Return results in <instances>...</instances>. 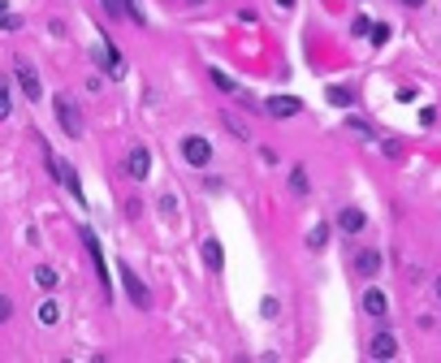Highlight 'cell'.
Wrapping results in <instances>:
<instances>
[{
	"label": "cell",
	"mask_w": 441,
	"mask_h": 363,
	"mask_svg": "<svg viewBox=\"0 0 441 363\" xmlns=\"http://www.w3.org/2000/svg\"><path fill=\"white\" fill-rule=\"evenodd\" d=\"M117 273H121V286L130 294V303H135V307H152V290L143 286V277L130 268V264H117Z\"/></svg>",
	"instance_id": "1"
},
{
	"label": "cell",
	"mask_w": 441,
	"mask_h": 363,
	"mask_svg": "<svg viewBox=\"0 0 441 363\" xmlns=\"http://www.w3.org/2000/svg\"><path fill=\"white\" fill-rule=\"evenodd\" d=\"M57 117H61V126H65L70 139H83V117H78V108H74L70 95H57Z\"/></svg>",
	"instance_id": "2"
},
{
	"label": "cell",
	"mask_w": 441,
	"mask_h": 363,
	"mask_svg": "<svg viewBox=\"0 0 441 363\" xmlns=\"http://www.w3.org/2000/svg\"><path fill=\"white\" fill-rule=\"evenodd\" d=\"M182 156H186V164L204 169V164L212 160V143H208V139H199V135H186V139H182Z\"/></svg>",
	"instance_id": "3"
},
{
	"label": "cell",
	"mask_w": 441,
	"mask_h": 363,
	"mask_svg": "<svg viewBox=\"0 0 441 363\" xmlns=\"http://www.w3.org/2000/svg\"><path fill=\"white\" fill-rule=\"evenodd\" d=\"M126 173L135 177V182H147V177H152V152H147V147H130V156H126Z\"/></svg>",
	"instance_id": "4"
},
{
	"label": "cell",
	"mask_w": 441,
	"mask_h": 363,
	"mask_svg": "<svg viewBox=\"0 0 441 363\" xmlns=\"http://www.w3.org/2000/svg\"><path fill=\"white\" fill-rule=\"evenodd\" d=\"M13 74H18L22 91H26V100H43V87H39V74H35V65H30V61H18V65H13Z\"/></svg>",
	"instance_id": "5"
},
{
	"label": "cell",
	"mask_w": 441,
	"mask_h": 363,
	"mask_svg": "<svg viewBox=\"0 0 441 363\" xmlns=\"http://www.w3.org/2000/svg\"><path fill=\"white\" fill-rule=\"evenodd\" d=\"M368 355L372 359H394L398 355V337L394 333H377V337L368 342Z\"/></svg>",
	"instance_id": "6"
},
{
	"label": "cell",
	"mask_w": 441,
	"mask_h": 363,
	"mask_svg": "<svg viewBox=\"0 0 441 363\" xmlns=\"http://www.w3.org/2000/svg\"><path fill=\"white\" fill-rule=\"evenodd\" d=\"M299 108H303V104L294 100V95H273V100L264 104V112H268V117H294Z\"/></svg>",
	"instance_id": "7"
},
{
	"label": "cell",
	"mask_w": 441,
	"mask_h": 363,
	"mask_svg": "<svg viewBox=\"0 0 441 363\" xmlns=\"http://www.w3.org/2000/svg\"><path fill=\"white\" fill-rule=\"evenodd\" d=\"M377 268H381V255L372 251V246H364V251L355 255V273L359 277H377Z\"/></svg>",
	"instance_id": "8"
},
{
	"label": "cell",
	"mask_w": 441,
	"mask_h": 363,
	"mask_svg": "<svg viewBox=\"0 0 441 363\" xmlns=\"http://www.w3.org/2000/svg\"><path fill=\"white\" fill-rule=\"evenodd\" d=\"M337 225L346 229V234H359V229L368 225V217H364L359 208H342V212H337Z\"/></svg>",
	"instance_id": "9"
},
{
	"label": "cell",
	"mask_w": 441,
	"mask_h": 363,
	"mask_svg": "<svg viewBox=\"0 0 441 363\" xmlns=\"http://www.w3.org/2000/svg\"><path fill=\"white\" fill-rule=\"evenodd\" d=\"M204 264H208L212 273H221V268H225V251H221V242H217V238H204Z\"/></svg>",
	"instance_id": "10"
},
{
	"label": "cell",
	"mask_w": 441,
	"mask_h": 363,
	"mask_svg": "<svg viewBox=\"0 0 441 363\" xmlns=\"http://www.w3.org/2000/svg\"><path fill=\"white\" fill-rule=\"evenodd\" d=\"M364 311H368V316H377V320H381L385 311H389V299H385L381 290H368V294H364Z\"/></svg>",
	"instance_id": "11"
},
{
	"label": "cell",
	"mask_w": 441,
	"mask_h": 363,
	"mask_svg": "<svg viewBox=\"0 0 441 363\" xmlns=\"http://www.w3.org/2000/svg\"><path fill=\"white\" fill-rule=\"evenodd\" d=\"M35 316H39V324H57V320H61V307H57L52 299H48V303H39V311H35Z\"/></svg>",
	"instance_id": "12"
},
{
	"label": "cell",
	"mask_w": 441,
	"mask_h": 363,
	"mask_svg": "<svg viewBox=\"0 0 441 363\" xmlns=\"http://www.w3.org/2000/svg\"><path fill=\"white\" fill-rule=\"evenodd\" d=\"M324 242H329V225H316L312 234H307V246H312V251H324Z\"/></svg>",
	"instance_id": "13"
},
{
	"label": "cell",
	"mask_w": 441,
	"mask_h": 363,
	"mask_svg": "<svg viewBox=\"0 0 441 363\" xmlns=\"http://www.w3.org/2000/svg\"><path fill=\"white\" fill-rule=\"evenodd\" d=\"M290 186H294V195H307V169H303V164L290 169Z\"/></svg>",
	"instance_id": "14"
},
{
	"label": "cell",
	"mask_w": 441,
	"mask_h": 363,
	"mask_svg": "<svg viewBox=\"0 0 441 363\" xmlns=\"http://www.w3.org/2000/svg\"><path fill=\"white\" fill-rule=\"evenodd\" d=\"M100 5H104L108 18H126V13H130V0H100Z\"/></svg>",
	"instance_id": "15"
},
{
	"label": "cell",
	"mask_w": 441,
	"mask_h": 363,
	"mask_svg": "<svg viewBox=\"0 0 441 363\" xmlns=\"http://www.w3.org/2000/svg\"><path fill=\"white\" fill-rule=\"evenodd\" d=\"M57 282H61V277H57L52 268H48V264H43V268H35V286H43V290H52Z\"/></svg>",
	"instance_id": "16"
},
{
	"label": "cell",
	"mask_w": 441,
	"mask_h": 363,
	"mask_svg": "<svg viewBox=\"0 0 441 363\" xmlns=\"http://www.w3.org/2000/svg\"><path fill=\"white\" fill-rule=\"evenodd\" d=\"M329 100H333V104H342V108H351V100H355V95H351L346 87H329Z\"/></svg>",
	"instance_id": "17"
},
{
	"label": "cell",
	"mask_w": 441,
	"mask_h": 363,
	"mask_svg": "<svg viewBox=\"0 0 441 363\" xmlns=\"http://www.w3.org/2000/svg\"><path fill=\"white\" fill-rule=\"evenodd\" d=\"M346 130H355L359 139H372V126H368V121H359V117H346Z\"/></svg>",
	"instance_id": "18"
},
{
	"label": "cell",
	"mask_w": 441,
	"mask_h": 363,
	"mask_svg": "<svg viewBox=\"0 0 441 363\" xmlns=\"http://www.w3.org/2000/svg\"><path fill=\"white\" fill-rule=\"evenodd\" d=\"M9 117V78H0V121Z\"/></svg>",
	"instance_id": "19"
},
{
	"label": "cell",
	"mask_w": 441,
	"mask_h": 363,
	"mask_svg": "<svg viewBox=\"0 0 441 363\" xmlns=\"http://www.w3.org/2000/svg\"><path fill=\"white\" fill-rule=\"evenodd\" d=\"M389 35H394L389 26H372V43H389Z\"/></svg>",
	"instance_id": "20"
},
{
	"label": "cell",
	"mask_w": 441,
	"mask_h": 363,
	"mask_svg": "<svg viewBox=\"0 0 441 363\" xmlns=\"http://www.w3.org/2000/svg\"><path fill=\"white\" fill-rule=\"evenodd\" d=\"M212 82H217V87H221V91H234V78H225L221 70H212Z\"/></svg>",
	"instance_id": "21"
},
{
	"label": "cell",
	"mask_w": 441,
	"mask_h": 363,
	"mask_svg": "<svg viewBox=\"0 0 441 363\" xmlns=\"http://www.w3.org/2000/svg\"><path fill=\"white\" fill-rule=\"evenodd\" d=\"M18 26H22L18 13H5V18H0V30H18Z\"/></svg>",
	"instance_id": "22"
},
{
	"label": "cell",
	"mask_w": 441,
	"mask_h": 363,
	"mask_svg": "<svg viewBox=\"0 0 441 363\" xmlns=\"http://www.w3.org/2000/svg\"><path fill=\"white\" fill-rule=\"evenodd\" d=\"M351 30H355V35H368V30H372V22H368V18H364V13H359V18H355V22H351Z\"/></svg>",
	"instance_id": "23"
},
{
	"label": "cell",
	"mask_w": 441,
	"mask_h": 363,
	"mask_svg": "<svg viewBox=\"0 0 441 363\" xmlns=\"http://www.w3.org/2000/svg\"><path fill=\"white\" fill-rule=\"evenodd\" d=\"M13 316V299H5V294H0V324H5Z\"/></svg>",
	"instance_id": "24"
},
{
	"label": "cell",
	"mask_w": 441,
	"mask_h": 363,
	"mask_svg": "<svg viewBox=\"0 0 441 363\" xmlns=\"http://www.w3.org/2000/svg\"><path fill=\"white\" fill-rule=\"evenodd\" d=\"M259 311H264V316L273 320V316H277V299H264V303H259Z\"/></svg>",
	"instance_id": "25"
},
{
	"label": "cell",
	"mask_w": 441,
	"mask_h": 363,
	"mask_svg": "<svg viewBox=\"0 0 441 363\" xmlns=\"http://www.w3.org/2000/svg\"><path fill=\"white\" fill-rule=\"evenodd\" d=\"M402 5H406V9H420V5H424V0H402Z\"/></svg>",
	"instance_id": "26"
},
{
	"label": "cell",
	"mask_w": 441,
	"mask_h": 363,
	"mask_svg": "<svg viewBox=\"0 0 441 363\" xmlns=\"http://www.w3.org/2000/svg\"><path fill=\"white\" fill-rule=\"evenodd\" d=\"M277 5H282V9H294V0H277Z\"/></svg>",
	"instance_id": "27"
},
{
	"label": "cell",
	"mask_w": 441,
	"mask_h": 363,
	"mask_svg": "<svg viewBox=\"0 0 441 363\" xmlns=\"http://www.w3.org/2000/svg\"><path fill=\"white\" fill-rule=\"evenodd\" d=\"M437 299H441V277H437Z\"/></svg>",
	"instance_id": "28"
},
{
	"label": "cell",
	"mask_w": 441,
	"mask_h": 363,
	"mask_svg": "<svg viewBox=\"0 0 441 363\" xmlns=\"http://www.w3.org/2000/svg\"><path fill=\"white\" fill-rule=\"evenodd\" d=\"M0 18H5V0H0Z\"/></svg>",
	"instance_id": "29"
}]
</instances>
